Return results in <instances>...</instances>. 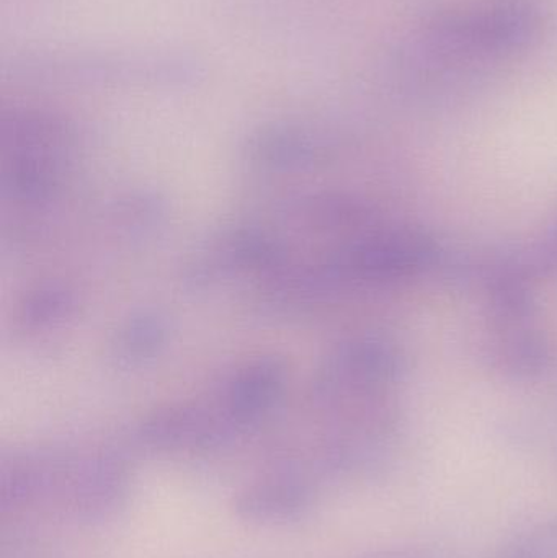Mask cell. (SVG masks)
Here are the masks:
<instances>
[{"label":"cell","mask_w":557,"mask_h":558,"mask_svg":"<svg viewBox=\"0 0 557 558\" xmlns=\"http://www.w3.org/2000/svg\"><path fill=\"white\" fill-rule=\"evenodd\" d=\"M542 9L533 0H497L473 10H437L424 16L417 36L471 68L519 54L542 33Z\"/></svg>","instance_id":"1"},{"label":"cell","mask_w":557,"mask_h":558,"mask_svg":"<svg viewBox=\"0 0 557 558\" xmlns=\"http://www.w3.org/2000/svg\"><path fill=\"white\" fill-rule=\"evenodd\" d=\"M130 474L121 462L95 458L72 468L45 464V498L82 521H104L126 505Z\"/></svg>","instance_id":"2"},{"label":"cell","mask_w":557,"mask_h":558,"mask_svg":"<svg viewBox=\"0 0 557 558\" xmlns=\"http://www.w3.org/2000/svg\"><path fill=\"white\" fill-rule=\"evenodd\" d=\"M317 488L303 475L275 474L245 485L232 501L239 520L257 526H284L313 513Z\"/></svg>","instance_id":"3"}]
</instances>
